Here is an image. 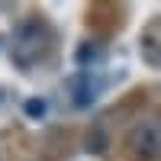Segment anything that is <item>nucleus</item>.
<instances>
[{
  "mask_svg": "<svg viewBox=\"0 0 161 161\" xmlns=\"http://www.w3.org/2000/svg\"><path fill=\"white\" fill-rule=\"evenodd\" d=\"M52 42H55V32L52 26L39 16H29L23 19L16 29H13V39H10V61L16 68H36L42 64L45 55L52 52Z\"/></svg>",
  "mask_w": 161,
  "mask_h": 161,
  "instance_id": "1",
  "label": "nucleus"
},
{
  "mask_svg": "<svg viewBox=\"0 0 161 161\" xmlns=\"http://www.w3.org/2000/svg\"><path fill=\"white\" fill-rule=\"evenodd\" d=\"M45 100H26V116H32V119H42L48 110H45Z\"/></svg>",
  "mask_w": 161,
  "mask_h": 161,
  "instance_id": "5",
  "label": "nucleus"
},
{
  "mask_svg": "<svg viewBox=\"0 0 161 161\" xmlns=\"http://www.w3.org/2000/svg\"><path fill=\"white\" fill-rule=\"evenodd\" d=\"M126 145L136 161H161V110L142 113L129 126Z\"/></svg>",
  "mask_w": 161,
  "mask_h": 161,
  "instance_id": "2",
  "label": "nucleus"
},
{
  "mask_svg": "<svg viewBox=\"0 0 161 161\" xmlns=\"http://www.w3.org/2000/svg\"><path fill=\"white\" fill-rule=\"evenodd\" d=\"M100 58H103V42H84L77 48V61L84 64V68L87 64H97Z\"/></svg>",
  "mask_w": 161,
  "mask_h": 161,
  "instance_id": "4",
  "label": "nucleus"
},
{
  "mask_svg": "<svg viewBox=\"0 0 161 161\" xmlns=\"http://www.w3.org/2000/svg\"><path fill=\"white\" fill-rule=\"evenodd\" d=\"M100 90H103V80L93 77V74H74L68 80V97H71V103L77 106V110L90 106L93 100L100 97Z\"/></svg>",
  "mask_w": 161,
  "mask_h": 161,
  "instance_id": "3",
  "label": "nucleus"
}]
</instances>
